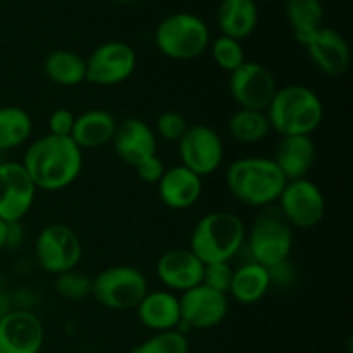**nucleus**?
Wrapping results in <instances>:
<instances>
[{"instance_id":"14","label":"nucleus","mask_w":353,"mask_h":353,"mask_svg":"<svg viewBox=\"0 0 353 353\" xmlns=\"http://www.w3.org/2000/svg\"><path fill=\"white\" fill-rule=\"evenodd\" d=\"M181 307V324L178 330L186 333L188 330H210L226 319L230 312V300L224 293L216 292L205 285H199L179 296Z\"/></svg>"},{"instance_id":"2","label":"nucleus","mask_w":353,"mask_h":353,"mask_svg":"<svg viewBox=\"0 0 353 353\" xmlns=\"http://www.w3.org/2000/svg\"><path fill=\"white\" fill-rule=\"evenodd\" d=\"M285 185L286 178L269 157H241L228 165V192L247 207L274 205Z\"/></svg>"},{"instance_id":"16","label":"nucleus","mask_w":353,"mask_h":353,"mask_svg":"<svg viewBox=\"0 0 353 353\" xmlns=\"http://www.w3.org/2000/svg\"><path fill=\"white\" fill-rule=\"evenodd\" d=\"M310 62L319 72L330 78L343 76L350 69L352 50L343 34L334 28L323 26L303 41Z\"/></svg>"},{"instance_id":"4","label":"nucleus","mask_w":353,"mask_h":353,"mask_svg":"<svg viewBox=\"0 0 353 353\" xmlns=\"http://www.w3.org/2000/svg\"><path fill=\"white\" fill-rule=\"evenodd\" d=\"M272 131L281 137H310L324 119V105L312 88L286 85L278 88L265 110Z\"/></svg>"},{"instance_id":"34","label":"nucleus","mask_w":353,"mask_h":353,"mask_svg":"<svg viewBox=\"0 0 353 353\" xmlns=\"http://www.w3.org/2000/svg\"><path fill=\"white\" fill-rule=\"evenodd\" d=\"M74 119L76 116L69 109H55L48 116V134L71 138L72 128H74Z\"/></svg>"},{"instance_id":"12","label":"nucleus","mask_w":353,"mask_h":353,"mask_svg":"<svg viewBox=\"0 0 353 353\" xmlns=\"http://www.w3.org/2000/svg\"><path fill=\"white\" fill-rule=\"evenodd\" d=\"M179 164L200 178L216 172L224 161V143L216 130L205 124L190 126L178 141Z\"/></svg>"},{"instance_id":"13","label":"nucleus","mask_w":353,"mask_h":353,"mask_svg":"<svg viewBox=\"0 0 353 353\" xmlns=\"http://www.w3.org/2000/svg\"><path fill=\"white\" fill-rule=\"evenodd\" d=\"M37 192L21 162H0V219L3 223H21L33 207Z\"/></svg>"},{"instance_id":"9","label":"nucleus","mask_w":353,"mask_h":353,"mask_svg":"<svg viewBox=\"0 0 353 353\" xmlns=\"http://www.w3.org/2000/svg\"><path fill=\"white\" fill-rule=\"evenodd\" d=\"M276 205L293 230H312L326 216V196L309 178L286 181Z\"/></svg>"},{"instance_id":"19","label":"nucleus","mask_w":353,"mask_h":353,"mask_svg":"<svg viewBox=\"0 0 353 353\" xmlns=\"http://www.w3.org/2000/svg\"><path fill=\"white\" fill-rule=\"evenodd\" d=\"M162 203L172 210H186L195 205L203 193V178L181 164L165 169L157 183Z\"/></svg>"},{"instance_id":"17","label":"nucleus","mask_w":353,"mask_h":353,"mask_svg":"<svg viewBox=\"0 0 353 353\" xmlns=\"http://www.w3.org/2000/svg\"><path fill=\"white\" fill-rule=\"evenodd\" d=\"M155 274L165 290L185 293L202 285L203 262L190 248H172L159 257Z\"/></svg>"},{"instance_id":"22","label":"nucleus","mask_w":353,"mask_h":353,"mask_svg":"<svg viewBox=\"0 0 353 353\" xmlns=\"http://www.w3.org/2000/svg\"><path fill=\"white\" fill-rule=\"evenodd\" d=\"M117 121L109 110L90 109L76 116L74 128H72L71 140L81 150L105 147L112 141L116 133Z\"/></svg>"},{"instance_id":"3","label":"nucleus","mask_w":353,"mask_h":353,"mask_svg":"<svg viewBox=\"0 0 353 353\" xmlns=\"http://www.w3.org/2000/svg\"><path fill=\"white\" fill-rule=\"evenodd\" d=\"M247 226L238 214L214 210L196 221L190 236V250L203 262H231L245 245Z\"/></svg>"},{"instance_id":"36","label":"nucleus","mask_w":353,"mask_h":353,"mask_svg":"<svg viewBox=\"0 0 353 353\" xmlns=\"http://www.w3.org/2000/svg\"><path fill=\"white\" fill-rule=\"evenodd\" d=\"M269 276H271V285H285L288 286L290 283L295 279L296 272L293 269V265L288 261L281 262V264H276L272 268H269Z\"/></svg>"},{"instance_id":"8","label":"nucleus","mask_w":353,"mask_h":353,"mask_svg":"<svg viewBox=\"0 0 353 353\" xmlns=\"http://www.w3.org/2000/svg\"><path fill=\"white\" fill-rule=\"evenodd\" d=\"M83 257V245L78 233L65 224L45 226L34 241V259L48 274L59 276L78 268Z\"/></svg>"},{"instance_id":"35","label":"nucleus","mask_w":353,"mask_h":353,"mask_svg":"<svg viewBox=\"0 0 353 353\" xmlns=\"http://www.w3.org/2000/svg\"><path fill=\"white\" fill-rule=\"evenodd\" d=\"M134 171H137L138 178L143 183H147V185H157L162 176H164L165 164L159 155H154V157L134 165Z\"/></svg>"},{"instance_id":"40","label":"nucleus","mask_w":353,"mask_h":353,"mask_svg":"<svg viewBox=\"0 0 353 353\" xmlns=\"http://www.w3.org/2000/svg\"><path fill=\"white\" fill-rule=\"evenodd\" d=\"M255 2H257V0H255ZM264 2H268V0H264Z\"/></svg>"},{"instance_id":"1","label":"nucleus","mask_w":353,"mask_h":353,"mask_svg":"<svg viewBox=\"0 0 353 353\" xmlns=\"http://www.w3.org/2000/svg\"><path fill=\"white\" fill-rule=\"evenodd\" d=\"M21 164L37 190L61 192L81 174L83 150L69 137L47 133L26 148Z\"/></svg>"},{"instance_id":"11","label":"nucleus","mask_w":353,"mask_h":353,"mask_svg":"<svg viewBox=\"0 0 353 353\" xmlns=\"http://www.w3.org/2000/svg\"><path fill=\"white\" fill-rule=\"evenodd\" d=\"M276 92L278 83L274 74L261 62L245 61L236 71L230 74V95L238 109L265 112Z\"/></svg>"},{"instance_id":"18","label":"nucleus","mask_w":353,"mask_h":353,"mask_svg":"<svg viewBox=\"0 0 353 353\" xmlns=\"http://www.w3.org/2000/svg\"><path fill=\"white\" fill-rule=\"evenodd\" d=\"M110 143L117 157L134 168L140 162L157 155L159 138L155 137L154 128L148 126L143 119L128 117L117 123L116 133Z\"/></svg>"},{"instance_id":"41","label":"nucleus","mask_w":353,"mask_h":353,"mask_svg":"<svg viewBox=\"0 0 353 353\" xmlns=\"http://www.w3.org/2000/svg\"><path fill=\"white\" fill-rule=\"evenodd\" d=\"M323 2H327V0H323Z\"/></svg>"},{"instance_id":"29","label":"nucleus","mask_w":353,"mask_h":353,"mask_svg":"<svg viewBox=\"0 0 353 353\" xmlns=\"http://www.w3.org/2000/svg\"><path fill=\"white\" fill-rule=\"evenodd\" d=\"M209 47L214 62H216L223 71L230 72V74L233 71H236V69L247 61L243 45H241V41L234 40V38L219 34L216 40L210 41Z\"/></svg>"},{"instance_id":"33","label":"nucleus","mask_w":353,"mask_h":353,"mask_svg":"<svg viewBox=\"0 0 353 353\" xmlns=\"http://www.w3.org/2000/svg\"><path fill=\"white\" fill-rule=\"evenodd\" d=\"M233 271L231 262H214V264H203L202 285L216 290V292L230 293L231 279H233Z\"/></svg>"},{"instance_id":"27","label":"nucleus","mask_w":353,"mask_h":353,"mask_svg":"<svg viewBox=\"0 0 353 353\" xmlns=\"http://www.w3.org/2000/svg\"><path fill=\"white\" fill-rule=\"evenodd\" d=\"M228 131L238 143L254 145L264 141L271 134L272 128L268 114L262 110L238 109L228 121Z\"/></svg>"},{"instance_id":"5","label":"nucleus","mask_w":353,"mask_h":353,"mask_svg":"<svg viewBox=\"0 0 353 353\" xmlns=\"http://www.w3.org/2000/svg\"><path fill=\"white\" fill-rule=\"evenodd\" d=\"M243 248H247L252 262L268 269L288 261L293 248V228L278 205H268L257 210L245 236Z\"/></svg>"},{"instance_id":"15","label":"nucleus","mask_w":353,"mask_h":353,"mask_svg":"<svg viewBox=\"0 0 353 353\" xmlns=\"http://www.w3.org/2000/svg\"><path fill=\"white\" fill-rule=\"evenodd\" d=\"M45 327L30 309H12L0 319V353H40Z\"/></svg>"},{"instance_id":"6","label":"nucleus","mask_w":353,"mask_h":353,"mask_svg":"<svg viewBox=\"0 0 353 353\" xmlns=\"http://www.w3.org/2000/svg\"><path fill=\"white\" fill-rule=\"evenodd\" d=\"M154 41L159 52L168 59L193 61L209 48L210 30L196 14L174 12L159 23Z\"/></svg>"},{"instance_id":"28","label":"nucleus","mask_w":353,"mask_h":353,"mask_svg":"<svg viewBox=\"0 0 353 353\" xmlns=\"http://www.w3.org/2000/svg\"><path fill=\"white\" fill-rule=\"evenodd\" d=\"M33 133V119L17 105L0 107V152L14 150L26 143Z\"/></svg>"},{"instance_id":"23","label":"nucleus","mask_w":353,"mask_h":353,"mask_svg":"<svg viewBox=\"0 0 353 353\" xmlns=\"http://www.w3.org/2000/svg\"><path fill=\"white\" fill-rule=\"evenodd\" d=\"M221 34L241 41L250 37L259 23V7L255 0H221L216 12Z\"/></svg>"},{"instance_id":"39","label":"nucleus","mask_w":353,"mask_h":353,"mask_svg":"<svg viewBox=\"0 0 353 353\" xmlns=\"http://www.w3.org/2000/svg\"><path fill=\"white\" fill-rule=\"evenodd\" d=\"M2 155H3V152H0V162H3V159H2Z\"/></svg>"},{"instance_id":"20","label":"nucleus","mask_w":353,"mask_h":353,"mask_svg":"<svg viewBox=\"0 0 353 353\" xmlns=\"http://www.w3.org/2000/svg\"><path fill=\"white\" fill-rule=\"evenodd\" d=\"M138 321L154 333L178 330L181 324L179 296L169 290H148L147 295L137 305Z\"/></svg>"},{"instance_id":"37","label":"nucleus","mask_w":353,"mask_h":353,"mask_svg":"<svg viewBox=\"0 0 353 353\" xmlns=\"http://www.w3.org/2000/svg\"><path fill=\"white\" fill-rule=\"evenodd\" d=\"M12 309H14V307H12V303H10V296L0 292V319H2V317Z\"/></svg>"},{"instance_id":"30","label":"nucleus","mask_w":353,"mask_h":353,"mask_svg":"<svg viewBox=\"0 0 353 353\" xmlns=\"http://www.w3.org/2000/svg\"><path fill=\"white\" fill-rule=\"evenodd\" d=\"M133 353H190V341L179 330L162 331L141 341Z\"/></svg>"},{"instance_id":"26","label":"nucleus","mask_w":353,"mask_h":353,"mask_svg":"<svg viewBox=\"0 0 353 353\" xmlns=\"http://www.w3.org/2000/svg\"><path fill=\"white\" fill-rule=\"evenodd\" d=\"M285 12L299 43L324 26L323 0H285Z\"/></svg>"},{"instance_id":"7","label":"nucleus","mask_w":353,"mask_h":353,"mask_svg":"<svg viewBox=\"0 0 353 353\" xmlns=\"http://www.w3.org/2000/svg\"><path fill=\"white\" fill-rule=\"evenodd\" d=\"M147 292V276L131 265H112L93 278V299L110 310L137 309Z\"/></svg>"},{"instance_id":"10","label":"nucleus","mask_w":353,"mask_h":353,"mask_svg":"<svg viewBox=\"0 0 353 353\" xmlns=\"http://www.w3.org/2000/svg\"><path fill=\"white\" fill-rule=\"evenodd\" d=\"M137 62V52L130 43L105 41L86 59V81L97 86L121 85L133 76Z\"/></svg>"},{"instance_id":"32","label":"nucleus","mask_w":353,"mask_h":353,"mask_svg":"<svg viewBox=\"0 0 353 353\" xmlns=\"http://www.w3.org/2000/svg\"><path fill=\"white\" fill-rule=\"evenodd\" d=\"M188 128L190 124L183 114L176 112V110H165L155 121L154 133L161 140L169 141V143H178L185 137Z\"/></svg>"},{"instance_id":"24","label":"nucleus","mask_w":353,"mask_h":353,"mask_svg":"<svg viewBox=\"0 0 353 353\" xmlns=\"http://www.w3.org/2000/svg\"><path fill=\"white\" fill-rule=\"evenodd\" d=\"M271 286L269 269L257 262L248 261L233 271L228 295H231V299L236 300L241 305H254L268 295Z\"/></svg>"},{"instance_id":"21","label":"nucleus","mask_w":353,"mask_h":353,"mask_svg":"<svg viewBox=\"0 0 353 353\" xmlns=\"http://www.w3.org/2000/svg\"><path fill=\"white\" fill-rule=\"evenodd\" d=\"M317 150L312 137H281L276 145L272 161L283 172L286 181L309 176L316 164Z\"/></svg>"},{"instance_id":"25","label":"nucleus","mask_w":353,"mask_h":353,"mask_svg":"<svg viewBox=\"0 0 353 353\" xmlns=\"http://www.w3.org/2000/svg\"><path fill=\"white\" fill-rule=\"evenodd\" d=\"M43 72L55 85L78 86L86 81V59L72 50L59 48L45 57Z\"/></svg>"},{"instance_id":"31","label":"nucleus","mask_w":353,"mask_h":353,"mask_svg":"<svg viewBox=\"0 0 353 353\" xmlns=\"http://www.w3.org/2000/svg\"><path fill=\"white\" fill-rule=\"evenodd\" d=\"M92 288L93 278H90L86 272L78 271V268L55 276V292L59 293V296L71 302L88 299L92 295Z\"/></svg>"},{"instance_id":"38","label":"nucleus","mask_w":353,"mask_h":353,"mask_svg":"<svg viewBox=\"0 0 353 353\" xmlns=\"http://www.w3.org/2000/svg\"><path fill=\"white\" fill-rule=\"evenodd\" d=\"M7 234H9V224L0 219V252L7 248Z\"/></svg>"}]
</instances>
